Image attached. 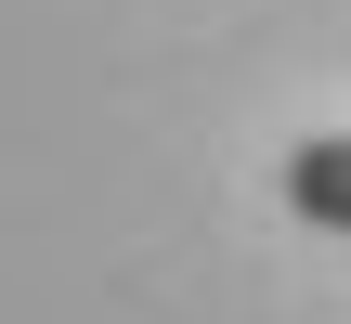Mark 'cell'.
<instances>
[{"mask_svg":"<svg viewBox=\"0 0 351 324\" xmlns=\"http://www.w3.org/2000/svg\"><path fill=\"white\" fill-rule=\"evenodd\" d=\"M287 208L326 221V234H351V130H313V143L287 156Z\"/></svg>","mask_w":351,"mask_h":324,"instance_id":"cell-1","label":"cell"}]
</instances>
